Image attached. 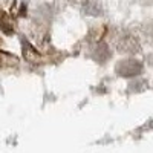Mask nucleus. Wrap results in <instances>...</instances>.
I'll use <instances>...</instances> for the list:
<instances>
[{
	"mask_svg": "<svg viewBox=\"0 0 153 153\" xmlns=\"http://www.w3.org/2000/svg\"><path fill=\"white\" fill-rule=\"evenodd\" d=\"M144 71V66L141 61H138L135 58H126L118 61L115 72L121 78H136L138 75H141Z\"/></svg>",
	"mask_w": 153,
	"mask_h": 153,
	"instance_id": "nucleus-1",
	"label": "nucleus"
},
{
	"mask_svg": "<svg viewBox=\"0 0 153 153\" xmlns=\"http://www.w3.org/2000/svg\"><path fill=\"white\" fill-rule=\"evenodd\" d=\"M118 49L126 54H135L139 51V43L132 35H123L118 40Z\"/></svg>",
	"mask_w": 153,
	"mask_h": 153,
	"instance_id": "nucleus-2",
	"label": "nucleus"
},
{
	"mask_svg": "<svg viewBox=\"0 0 153 153\" xmlns=\"http://www.w3.org/2000/svg\"><path fill=\"white\" fill-rule=\"evenodd\" d=\"M83 11L87 16L98 17L103 14V6H101L100 0H84L83 2Z\"/></svg>",
	"mask_w": 153,
	"mask_h": 153,
	"instance_id": "nucleus-3",
	"label": "nucleus"
},
{
	"mask_svg": "<svg viewBox=\"0 0 153 153\" xmlns=\"http://www.w3.org/2000/svg\"><path fill=\"white\" fill-rule=\"evenodd\" d=\"M92 57H94V60H97L98 63H106V61L110 58V49L107 48L106 43H100V45L95 46Z\"/></svg>",
	"mask_w": 153,
	"mask_h": 153,
	"instance_id": "nucleus-4",
	"label": "nucleus"
},
{
	"mask_svg": "<svg viewBox=\"0 0 153 153\" xmlns=\"http://www.w3.org/2000/svg\"><path fill=\"white\" fill-rule=\"evenodd\" d=\"M69 2H74V0H69Z\"/></svg>",
	"mask_w": 153,
	"mask_h": 153,
	"instance_id": "nucleus-5",
	"label": "nucleus"
}]
</instances>
